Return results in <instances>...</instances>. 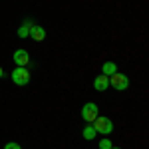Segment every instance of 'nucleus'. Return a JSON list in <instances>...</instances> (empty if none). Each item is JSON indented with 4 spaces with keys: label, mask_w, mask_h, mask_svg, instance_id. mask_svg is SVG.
I'll return each instance as SVG.
<instances>
[{
    "label": "nucleus",
    "mask_w": 149,
    "mask_h": 149,
    "mask_svg": "<svg viewBox=\"0 0 149 149\" xmlns=\"http://www.w3.org/2000/svg\"><path fill=\"white\" fill-rule=\"evenodd\" d=\"M107 80H109V86H111L113 90H117V92H123V90H127V88H129V78H127L125 74L115 72L113 76H109Z\"/></svg>",
    "instance_id": "1"
},
{
    "label": "nucleus",
    "mask_w": 149,
    "mask_h": 149,
    "mask_svg": "<svg viewBox=\"0 0 149 149\" xmlns=\"http://www.w3.org/2000/svg\"><path fill=\"white\" fill-rule=\"evenodd\" d=\"M93 127H95V131L97 133H102V135H109L111 131H113V123H111V119L109 117H95L93 119V123H92Z\"/></svg>",
    "instance_id": "2"
},
{
    "label": "nucleus",
    "mask_w": 149,
    "mask_h": 149,
    "mask_svg": "<svg viewBox=\"0 0 149 149\" xmlns=\"http://www.w3.org/2000/svg\"><path fill=\"white\" fill-rule=\"evenodd\" d=\"M10 76H12V81H14L16 86H26V84L30 81V72L26 68H20V66L12 70Z\"/></svg>",
    "instance_id": "3"
},
{
    "label": "nucleus",
    "mask_w": 149,
    "mask_h": 149,
    "mask_svg": "<svg viewBox=\"0 0 149 149\" xmlns=\"http://www.w3.org/2000/svg\"><path fill=\"white\" fill-rule=\"evenodd\" d=\"M97 105L93 102H90V103H86L84 107H81V119L86 121V123H93V119L97 117Z\"/></svg>",
    "instance_id": "4"
},
{
    "label": "nucleus",
    "mask_w": 149,
    "mask_h": 149,
    "mask_svg": "<svg viewBox=\"0 0 149 149\" xmlns=\"http://www.w3.org/2000/svg\"><path fill=\"white\" fill-rule=\"evenodd\" d=\"M12 60H14L20 68H26V66L30 64V54H28L26 50H16L14 56H12Z\"/></svg>",
    "instance_id": "5"
},
{
    "label": "nucleus",
    "mask_w": 149,
    "mask_h": 149,
    "mask_svg": "<svg viewBox=\"0 0 149 149\" xmlns=\"http://www.w3.org/2000/svg\"><path fill=\"white\" fill-rule=\"evenodd\" d=\"M93 88L97 90V92H105L107 88H109V80H107V76H97L95 80H93Z\"/></svg>",
    "instance_id": "6"
},
{
    "label": "nucleus",
    "mask_w": 149,
    "mask_h": 149,
    "mask_svg": "<svg viewBox=\"0 0 149 149\" xmlns=\"http://www.w3.org/2000/svg\"><path fill=\"white\" fill-rule=\"evenodd\" d=\"M30 36L34 38L36 42H42V40L46 38V30H44L40 24H34V26H32V32H30Z\"/></svg>",
    "instance_id": "7"
},
{
    "label": "nucleus",
    "mask_w": 149,
    "mask_h": 149,
    "mask_svg": "<svg viewBox=\"0 0 149 149\" xmlns=\"http://www.w3.org/2000/svg\"><path fill=\"white\" fill-rule=\"evenodd\" d=\"M32 26H34V22H32V20H26V22L18 28V38H28V36H30V32H32Z\"/></svg>",
    "instance_id": "8"
},
{
    "label": "nucleus",
    "mask_w": 149,
    "mask_h": 149,
    "mask_svg": "<svg viewBox=\"0 0 149 149\" xmlns=\"http://www.w3.org/2000/svg\"><path fill=\"white\" fill-rule=\"evenodd\" d=\"M115 72H117V64H115V62H105V64L102 66V74H103V76H107V78L113 76Z\"/></svg>",
    "instance_id": "9"
},
{
    "label": "nucleus",
    "mask_w": 149,
    "mask_h": 149,
    "mask_svg": "<svg viewBox=\"0 0 149 149\" xmlns=\"http://www.w3.org/2000/svg\"><path fill=\"white\" fill-rule=\"evenodd\" d=\"M81 135H84V139H88V141H92V139H95V135H97V131H95V127H93L92 123H88V125L84 127V131H81Z\"/></svg>",
    "instance_id": "10"
},
{
    "label": "nucleus",
    "mask_w": 149,
    "mask_h": 149,
    "mask_svg": "<svg viewBox=\"0 0 149 149\" xmlns=\"http://www.w3.org/2000/svg\"><path fill=\"white\" fill-rule=\"evenodd\" d=\"M111 147H113V145H111L109 139H102V141H100V149H111Z\"/></svg>",
    "instance_id": "11"
},
{
    "label": "nucleus",
    "mask_w": 149,
    "mask_h": 149,
    "mask_svg": "<svg viewBox=\"0 0 149 149\" xmlns=\"http://www.w3.org/2000/svg\"><path fill=\"white\" fill-rule=\"evenodd\" d=\"M4 149H22V147H20L18 143H12V141H10V143H6V145H4Z\"/></svg>",
    "instance_id": "12"
},
{
    "label": "nucleus",
    "mask_w": 149,
    "mask_h": 149,
    "mask_svg": "<svg viewBox=\"0 0 149 149\" xmlns=\"http://www.w3.org/2000/svg\"><path fill=\"white\" fill-rule=\"evenodd\" d=\"M2 76H4V70H2V66H0V78H2Z\"/></svg>",
    "instance_id": "13"
},
{
    "label": "nucleus",
    "mask_w": 149,
    "mask_h": 149,
    "mask_svg": "<svg viewBox=\"0 0 149 149\" xmlns=\"http://www.w3.org/2000/svg\"><path fill=\"white\" fill-rule=\"evenodd\" d=\"M111 149H119V147H111Z\"/></svg>",
    "instance_id": "14"
}]
</instances>
